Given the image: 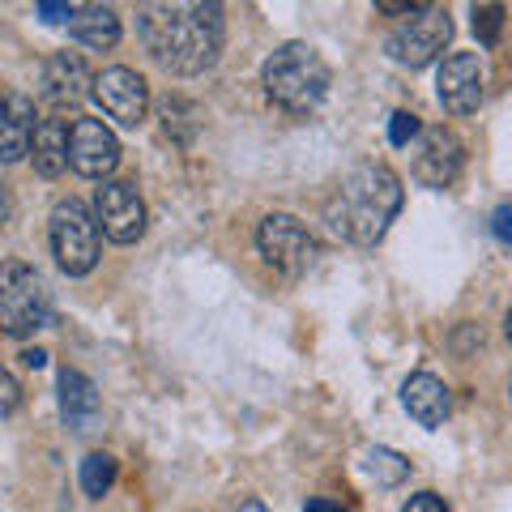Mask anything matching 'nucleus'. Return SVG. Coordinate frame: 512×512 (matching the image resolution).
<instances>
[{"mask_svg":"<svg viewBox=\"0 0 512 512\" xmlns=\"http://www.w3.org/2000/svg\"><path fill=\"white\" fill-rule=\"evenodd\" d=\"M137 35L158 69H167L175 77H197L218 64L227 22H222V5L163 0V5L137 9Z\"/></svg>","mask_w":512,"mask_h":512,"instance_id":"nucleus-1","label":"nucleus"},{"mask_svg":"<svg viewBox=\"0 0 512 512\" xmlns=\"http://www.w3.org/2000/svg\"><path fill=\"white\" fill-rule=\"evenodd\" d=\"M402 201L406 188L389 163H355L338 180V188L329 192L325 222L346 244L372 248L393 227V218L402 214Z\"/></svg>","mask_w":512,"mask_h":512,"instance_id":"nucleus-2","label":"nucleus"},{"mask_svg":"<svg viewBox=\"0 0 512 512\" xmlns=\"http://www.w3.org/2000/svg\"><path fill=\"white\" fill-rule=\"evenodd\" d=\"M265 94L291 116H312L329 94V64L312 43H282L261 69Z\"/></svg>","mask_w":512,"mask_h":512,"instance_id":"nucleus-3","label":"nucleus"},{"mask_svg":"<svg viewBox=\"0 0 512 512\" xmlns=\"http://www.w3.org/2000/svg\"><path fill=\"white\" fill-rule=\"evenodd\" d=\"M56 320L52 286L26 261H5L0 265V333L9 338H35Z\"/></svg>","mask_w":512,"mask_h":512,"instance_id":"nucleus-4","label":"nucleus"},{"mask_svg":"<svg viewBox=\"0 0 512 512\" xmlns=\"http://www.w3.org/2000/svg\"><path fill=\"white\" fill-rule=\"evenodd\" d=\"M47 239H52L56 265H60L69 278H86L90 269L99 265V252H103L99 218H94L77 197L56 201L52 218H47Z\"/></svg>","mask_w":512,"mask_h":512,"instance_id":"nucleus-5","label":"nucleus"},{"mask_svg":"<svg viewBox=\"0 0 512 512\" xmlns=\"http://www.w3.org/2000/svg\"><path fill=\"white\" fill-rule=\"evenodd\" d=\"M256 248H261L265 261L286 278L308 274V269L316 265V256H320L316 235L303 227L295 214H265L261 227H256Z\"/></svg>","mask_w":512,"mask_h":512,"instance_id":"nucleus-6","label":"nucleus"},{"mask_svg":"<svg viewBox=\"0 0 512 512\" xmlns=\"http://www.w3.org/2000/svg\"><path fill=\"white\" fill-rule=\"evenodd\" d=\"M448 39H453V22H448V9L440 5H427L423 13H414L410 22H402L384 43V52H389L397 64H406V69H427L431 60H436Z\"/></svg>","mask_w":512,"mask_h":512,"instance_id":"nucleus-7","label":"nucleus"},{"mask_svg":"<svg viewBox=\"0 0 512 512\" xmlns=\"http://www.w3.org/2000/svg\"><path fill=\"white\" fill-rule=\"evenodd\" d=\"M94 218L111 244H137L146 235V201L133 180H103L94 192Z\"/></svg>","mask_w":512,"mask_h":512,"instance_id":"nucleus-8","label":"nucleus"},{"mask_svg":"<svg viewBox=\"0 0 512 512\" xmlns=\"http://www.w3.org/2000/svg\"><path fill=\"white\" fill-rule=\"evenodd\" d=\"M94 103L103 107L107 120H116L120 128H137L150 111V86L137 69H124V64H111L94 77Z\"/></svg>","mask_w":512,"mask_h":512,"instance_id":"nucleus-9","label":"nucleus"},{"mask_svg":"<svg viewBox=\"0 0 512 512\" xmlns=\"http://www.w3.org/2000/svg\"><path fill=\"white\" fill-rule=\"evenodd\" d=\"M39 99L52 107V111H69L77 103H86L94 94V73L90 64L77 56V52H56L39 64V86H35Z\"/></svg>","mask_w":512,"mask_h":512,"instance_id":"nucleus-10","label":"nucleus"},{"mask_svg":"<svg viewBox=\"0 0 512 512\" xmlns=\"http://www.w3.org/2000/svg\"><path fill=\"white\" fill-rule=\"evenodd\" d=\"M69 167L86 180H107L120 167V141L103 120H73L69 128Z\"/></svg>","mask_w":512,"mask_h":512,"instance_id":"nucleus-11","label":"nucleus"},{"mask_svg":"<svg viewBox=\"0 0 512 512\" xmlns=\"http://www.w3.org/2000/svg\"><path fill=\"white\" fill-rule=\"evenodd\" d=\"M466 167V146L453 128H423L419 137V154H414V180L423 188H448Z\"/></svg>","mask_w":512,"mask_h":512,"instance_id":"nucleus-12","label":"nucleus"},{"mask_svg":"<svg viewBox=\"0 0 512 512\" xmlns=\"http://www.w3.org/2000/svg\"><path fill=\"white\" fill-rule=\"evenodd\" d=\"M436 99L453 116H470L483 103V64L478 52H448L436 73Z\"/></svg>","mask_w":512,"mask_h":512,"instance_id":"nucleus-13","label":"nucleus"},{"mask_svg":"<svg viewBox=\"0 0 512 512\" xmlns=\"http://www.w3.org/2000/svg\"><path fill=\"white\" fill-rule=\"evenodd\" d=\"M35 99L30 94H0V163H18L30 154V141H35Z\"/></svg>","mask_w":512,"mask_h":512,"instance_id":"nucleus-14","label":"nucleus"},{"mask_svg":"<svg viewBox=\"0 0 512 512\" xmlns=\"http://www.w3.org/2000/svg\"><path fill=\"white\" fill-rule=\"evenodd\" d=\"M60 419L64 427L73 431V436H86V431L99 427L103 419V402H99V389H94V380L73 372V367H64L60 372Z\"/></svg>","mask_w":512,"mask_h":512,"instance_id":"nucleus-15","label":"nucleus"},{"mask_svg":"<svg viewBox=\"0 0 512 512\" xmlns=\"http://www.w3.org/2000/svg\"><path fill=\"white\" fill-rule=\"evenodd\" d=\"M402 406L410 410V419L419 427H440L453 410V397H448V384L431 372H414L402 384Z\"/></svg>","mask_w":512,"mask_h":512,"instance_id":"nucleus-16","label":"nucleus"},{"mask_svg":"<svg viewBox=\"0 0 512 512\" xmlns=\"http://www.w3.org/2000/svg\"><path fill=\"white\" fill-rule=\"evenodd\" d=\"M30 158H35V171L43 180H56V175L69 167V124L64 120H39L35 141H30Z\"/></svg>","mask_w":512,"mask_h":512,"instance_id":"nucleus-17","label":"nucleus"},{"mask_svg":"<svg viewBox=\"0 0 512 512\" xmlns=\"http://www.w3.org/2000/svg\"><path fill=\"white\" fill-rule=\"evenodd\" d=\"M69 35L82 47L107 52V47L120 43V18H116V9L111 5H82L73 13V22H69Z\"/></svg>","mask_w":512,"mask_h":512,"instance_id":"nucleus-18","label":"nucleus"},{"mask_svg":"<svg viewBox=\"0 0 512 512\" xmlns=\"http://www.w3.org/2000/svg\"><path fill=\"white\" fill-rule=\"evenodd\" d=\"M363 470H367V478H372L376 487H397V483H406L410 461L402 453H393V448H367Z\"/></svg>","mask_w":512,"mask_h":512,"instance_id":"nucleus-19","label":"nucleus"},{"mask_svg":"<svg viewBox=\"0 0 512 512\" xmlns=\"http://www.w3.org/2000/svg\"><path fill=\"white\" fill-rule=\"evenodd\" d=\"M158 111H163V124L175 141H192V133L201 128V107L180 99V94H167V99L158 103Z\"/></svg>","mask_w":512,"mask_h":512,"instance_id":"nucleus-20","label":"nucleus"},{"mask_svg":"<svg viewBox=\"0 0 512 512\" xmlns=\"http://www.w3.org/2000/svg\"><path fill=\"white\" fill-rule=\"evenodd\" d=\"M116 474H120V466H116V457H107V453H90L86 461H82V491L90 495V500H103V495L116 487Z\"/></svg>","mask_w":512,"mask_h":512,"instance_id":"nucleus-21","label":"nucleus"},{"mask_svg":"<svg viewBox=\"0 0 512 512\" xmlns=\"http://www.w3.org/2000/svg\"><path fill=\"white\" fill-rule=\"evenodd\" d=\"M500 30H504V5H474V35L483 47L500 43Z\"/></svg>","mask_w":512,"mask_h":512,"instance_id":"nucleus-22","label":"nucleus"},{"mask_svg":"<svg viewBox=\"0 0 512 512\" xmlns=\"http://www.w3.org/2000/svg\"><path fill=\"white\" fill-rule=\"evenodd\" d=\"M414 137H423V120L414 116V111H393V120H389V146H410Z\"/></svg>","mask_w":512,"mask_h":512,"instance_id":"nucleus-23","label":"nucleus"},{"mask_svg":"<svg viewBox=\"0 0 512 512\" xmlns=\"http://www.w3.org/2000/svg\"><path fill=\"white\" fill-rule=\"evenodd\" d=\"M18 406H22V384L13 380L5 367H0V419H9Z\"/></svg>","mask_w":512,"mask_h":512,"instance_id":"nucleus-24","label":"nucleus"},{"mask_svg":"<svg viewBox=\"0 0 512 512\" xmlns=\"http://www.w3.org/2000/svg\"><path fill=\"white\" fill-rule=\"evenodd\" d=\"M35 13H39L43 22H73L77 5H69V0H39V5H35Z\"/></svg>","mask_w":512,"mask_h":512,"instance_id":"nucleus-25","label":"nucleus"},{"mask_svg":"<svg viewBox=\"0 0 512 512\" xmlns=\"http://www.w3.org/2000/svg\"><path fill=\"white\" fill-rule=\"evenodd\" d=\"M491 235L500 239V244H512V201L495 205V214H491Z\"/></svg>","mask_w":512,"mask_h":512,"instance_id":"nucleus-26","label":"nucleus"},{"mask_svg":"<svg viewBox=\"0 0 512 512\" xmlns=\"http://www.w3.org/2000/svg\"><path fill=\"white\" fill-rule=\"evenodd\" d=\"M402 512H448V504L440 500L436 491H419V495H410V500L402 504Z\"/></svg>","mask_w":512,"mask_h":512,"instance_id":"nucleus-27","label":"nucleus"},{"mask_svg":"<svg viewBox=\"0 0 512 512\" xmlns=\"http://www.w3.org/2000/svg\"><path fill=\"white\" fill-rule=\"evenodd\" d=\"M376 9L380 13H406V18H414V13H423L427 5H410V0H380Z\"/></svg>","mask_w":512,"mask_h":512,"instance_id":"nucleus-28","label":"nucleus"},{"mask_svg":"<svg viewBox=\"0 0 512 512\" xmlns=\"http://www.w3.org/2000/svg\"><path fill=\"white\" fill-rule=\"evenodd\" d=\"M303 512H346V508H342V504H333V500H325V495H316V500L303 504Z\"/></svg>","mask_w":512,"mask_h":512,"instance_id":"nucleus-29","label":"nucleus"},{"mask_svg":"<svg viewBox=\"0 0 512 512\" xmlns=\"http://www.w3.org/2000/svg\"><path fill=\"white\" fill-rule=\"evenodd\" d=\"M22 363L30 367V372H35V367H47V350H39V346L35 350H22Z\"/></svg>","mask_w":512,"mask_h":512,"instance_id":"nucleus-30","label":"nucleus"},{"mask_svg":"<svg viewBox=\"0 0 512 512\" xmlns=\"http://www.w3.org/2000/svg\"><path fill=\"white\" fill-rule=\"evenodd\" d=\"M9 210H13V201H9V184L0 180V222H9Z\"/></svg>","mask_w":512,"mask_h":512,"instance_id":"nucleus-31","label":"nucleus"},{"mask_svg":"<svg viewBox=\"0 0 512 512\" xmlns=\"http://www.w3.org/2000/svg\"><path fill=\"white\" fill-rule=\"evenodd\" d=\"M235 512H269V508H265V504H261V500H244V504H239V508H235Z\"/></svg>","mask_w":512,"mask_h":512,"instance_id":"nucleus-32","label":"nucleus"},{"mask_svg":"<svg viewBox=\"0 0 512 512\" xmlns=\"http://www.w3.org/2000/svg\"><path fill=\"white\" fill-rule=\"evenodd\" d=\"M504 338L512 342V308H508V316H504Z\"/></svg>","mask_w":512,"mask_h":512,"instance_id":"nucleus-33","label":"nucleus"},{"mask_svg":"<svg viewBox=\"0 0 512 512\" xmlns=\"http://www.w3.org/2000/svg\"><path fill=\"white\" fill-rule=\"evenodd\" d=\"M508 393H512V380H508Z\"/></svg>","mask_w":512,"mask_h":512,"instance_id":"nucleus-34","label":"nucleus"}]
</instances>
